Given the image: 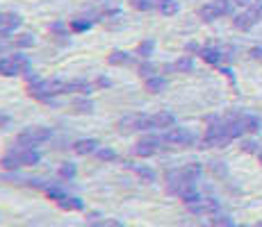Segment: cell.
<instances>
[{
  "label": "cell",
  "mask_w": 262,
  "mask_h": 227,
  "mask_svg": "<svg viewBox=\"0 0 262 227\" xmlns=\"http://www.w3.org/2000/svg\"><path fill=\"white\" fill-rule=\"evenodd\" d=\"M210 227H235V220L230 218V216L221 214V216H214L212 223H210Z\"/></svg>",
  "instance_id": "29"
},
{
  "label": "cell",
  "mask_w": 262,
  "mask_h": 227,
  "mask_svg": "<svg viewBox=\"0 0 262 227\" xmlns=\"http://www.w3.org/2000/svg\"><path fill=\"white\" fill-rule=\"evenodd\" d=\"M185 50H187V53H199V55H201V50H203V48H201V45H199V43L189 41L187 45H185Z\"/></svg>",
  "instance_id": "36"
},
{
  "label": "cell",
  "mask_w": 262,
  "mask_h": 227,
  "mask_svg": "<svg viewBox=\"0 0 262 227\" xmlns=\"http://www.w3.org/2000/svg\"><path fill=\"white\" fill-rule=\"evenodd\" d=\"M158 9L164 14V16H173V14H178L180 5H178V0H160Z\"/></svg>",
  "instance_id": "21"
},
{
  "label": "cell",
  "mask_w": 262,
  "mask_h": 227,
  "mask_svg": "<svg viewBox=\"0 0 262 227\" xmlns=\"http://www.w3.org/2000/svg\"><path fill=\"white\" fill-rule=\"evenodd\" d=\"M251 59H258V62H262V48L258 45V48H251Z\"/></svg>",
  "instance_id": "37"
},
{
  "label": "cell",
  "mask_w": 262,
  "mask_h": 227,
  "mask_svg": "<svg viewBox=\"0 0 262 227\" xmlns=\"http://www.w3.org/2000/svg\"><path fill=\"white\" fill-rule=\"evenodd\" d=\"M164 143H171V145H194L196 143V134L189 132L187 128H171L167 134H164Z\"/></svg>",
  "instance_id": "3"
},
{
  "label": "cell",
  "mask_w": 262,
  "mask_h": 227,
  "mask_svg": "<svg viewBox=\"0 0 262 227\" xmlns=\"http://www.w3.org/2000/svg\"><path fill=\"white\" fill-rule=\"evenodd\" d=\"M137 73H139V78H144V80H148V78H153L155 75V66L148 62V59H144L142 64H139V68H137Z\"/></svg>",
  "instance_id": "28"
},
{
  "label": "cell",
  "mask_w": 262,
  "mask_h": 227,
  "mask_svg": "<svg viewBox=\"0 0 262 227\" xmlns=\"http://www.w3.org/2000/svg\"><path fill=\"white\" fill-rule=\"evenodd\" d=\"M73 109H75L78 114H89V112H94V103H92V100H87V98L75 100V103H73Z\"/></svg>",
  "instance_id": "27"
},
{
  "label": "cell",
  "mask_w": 262,
  "mask_h": 227,
  "mask_svg": "<svg viewBox=\"0 0 262 227\" xmlns=\"http://www.w3.org/2000/svg\"><path fill=\"white\" fill-rule=\"evenodd\" d=\"M130 5L137 12H150V9H155L160 5V0H130Z\"/></svg>",
  "instance_id": "25"
},
{
  "label": "cell",
  "mask_w": 262,
  "mask_h": 227,
  "mask_svg": "<svg viewBox=\"0 0 262 227\" xmlns=\"http://www.w3.org/2000/svg\"><path fill=\"white\" fill-rule=\"evenodd\" d=\"M75 173H78V168H75V164H71V161L62 164V166H59V170H57V175H59L62 180H73Z\"/></svg>",
  "instance_id": "26"
},
{
  "label": "cell",
  "mask_w": 262,
  "mask_h": 227,
  "mask_svg": "<svg viewBox=\"0 0 262 227\" xmlns=\"http://www.w3.org/2000/svg\"><path fill=\"white\" fill-rule=\"evenodd\" d=\"M242 123H244L246 134H255L260 130V118L253 114H242Z\"/></svg>",
  "instance_id": "19"
},
{
  "label": "cell",
  "mask_w": 262,
  "mask_h": 227,
  "mask_svg": "<svg viewBox=\"0 0 262 227\" xmlns=\"http://www.w3.org/2000/svg\"><path fill=\"white\" fill-rule=\"evenodd\" d=\"M71 148H73L75 155H82V157H87V155H96V150L100 148V143L96 139H80V141H75Z\"/></svg>",
  "instance_id": "10"
},
{
  "label": "cell",
  "mask_w": 262,
  "mask_h": 227,
  "mask_svg": "<svg viewBox=\"0 0 262 227\" xmlns=\"http://www.w3.org/2000/svg\"><path fill=\"white\" fill-rule=\"evenodd\" d=\"M12 150L18 155L21 166H37L39 161H41V153H39L37 148H23V145L16 143V148H12Z\"/></svg>",
  "instance_id": "7"
},
{
  "label": "cell",
  "mask_w": 262,
  "mask_h": 227,
  "mask_svg": "<svg viewBox=\"0 0 262 227\" xmlns=\"http://www.w3.org/2000/svg\"><path fill=\"white\" fill-rule=\"evenodd\" d=\"M59 209L64 211H82L84 209V203L78 198V195H64L62 200H57Z\"/></svg>",
  "instance_id": "13"
},
{
  "label": "cell",
  "mask_w": 262,
  "mask_h": 227,
  "mask_svg": "<svg viewBox=\"0 0 262 227\" xmlns=\"http://www.w3.org/2000/svg\"><path fill=\"white\" fill-rule=\"evenodd\" d=\"M7 125H9V116L0 114V130H3V128H7Z\"/></svg>",
  "instance_id": "39"
},
{
  "label": "cell",
  "mask_w": 262,
  "mask_h": 227,
  "mask_svg": "<svg viewBox=\"0 0 262 227\" xmlns=\"http://www.w3.org/2000/svg\"><path fill=\"white\" fill-rule=\"evenodd\" d=\"M173 68L178 70V73H191V70H194V59H191V55H185V57H180L178 62L173 64Z\"/></svg>",
  "instance_id": "23"
},
{
  "label": "cell",
  "mask_w": 262,
  "mask_h": 227,
  "mask_svg": "<svg viewBox=\"0 0 262 227\" xmlns=\"http://www.w3.org/2000/svg\"><path fill=\"white\" fill-rule=\"evenodd\" d=\"M96 157H98L100 161H114L117 159V153H114L112 148H98L96 150Z\"/></svg>",
  "instance_id": "31"
},
{
  "label": "cell",
  "mask_w": 262,
  "mask_h": 227,
  "mask_svg": "<svg viewBox=\"0 0 262 227\" xmlns=\"http://www.w3.org/2000/svg\"><path fill=\"white\" fill-rule=\"evenodd\" d=\"M30 70V59L21 53H14L9 57H0V75L12 78V75H25Z\"/></svg>",
  "instance_id": "1"
},
{
  "label": "cell",
  "mask_w": 262,
  "mask_h": 227,
  "mask_svg": "<svg viewBox=\"0 0 262 227\" xmlns=\"http://www.w3.org/2000/svg\"><path fill=\"white\" fill-rule=\"evenodd\" d=\"M235 5H237V7H251V5H253V0H233Z\"/></svg>",
  "instance_id": "38"
},
{
  "label": "cell",
  "mask_w": 262,
  "mask_h": 227,
  "mask_svg": "<svg viewBox=\"0 0 262 227\" xmlns=\"http://www.w3.org/2000/svg\"><path fill=\"white\" fill-rule=\"evenodd\" d=\"M0 166H3L5 170H16V168H21V159H18V155L14 153L12 148H9L7 153L3 155V159H0Z\"/></svg>",
  "instance_id": "17"
},
{
  "label": "cell",
  "mask_w": 262,
  "mask_h": 227,
  "mask_svg": "<svg viewBox=\"0 0 262 227\" xmlns=\"http://www.w3.org/2000/svg\"><path fill=\"white\" fill-rule=\"evenodd\" d=\"M201 59L208 64H212V66H221V62H224V53H221L219 48H203L201 50Z\"/></svg>",
  "instance_id": "12"
},
{
  "label": "cell",
  "mask_w": 262,
  "mask_h": 227,
  "mask_svg": "<svg viewBox=\"0 0 262 227\" xmlns=\"http://www.w3.org/2000/svg\"><path fill=\"white\" fill-rule=\"evenodd\" d=\"M53 136L48 128H39V125H34V128H25L21 134L16 136V143L23 145V148H37V145L46 143V141Z\"/></svg>",
  "instance_id": "2"
},
{
  "label": "cell",
  "mask_w": 262,
  "mask_h": 227,
  "mask_svg": "<svg viewBox=\"0 0 262 227\" xmlns=\"http://www.w3.org/2000/svg\"><path fill=\"white\" fill-rule=\"evenodd\" d=\"M258 159H260V164H262V150H260V153H258Z\"/></svg>",
  "instance_id": "41"
},
{
  "label": "cell",
  "mask_w": 262,
  "mask_h": 227,
  "mask_svg": "<svg viewBox=\"0 0 262 227\" xmlns=\"http://www.w3.org/2000/svg\"><path fill=\"white\" fill-rule=\"evenodd\" d=\"M144 87L148 93H162V91L167 89V80L160 78V75H153V78L144 80Z\"/></svg>",
  "instance_id": "16"
},
{
  "label": "cell",
  "mask_w": 262,
  "mask_h": 227,
  "mask_svg": "<svg viewBox=\"0 0 262 227\" xmlns=\"http://www.w3.org/2000/svg\"><path fill=\"white\" fill-rule=\"evenodd\" d=\"M176 125V116L171 112H158L148 116V128L150 130H171Z\"/></svg>",
  "instance_id": "6"
},
{
  "label": "cell",
  "mask_w": 262,
  "mask_h": 227,
  "mask_svg": "<svg viewBox=\"0 0 262 227\" xmlns=\"http://www.w3.org/2000/svg\"><path fill=\"white\" fill-rule=\"evenodd\" d=\"M107 64L110 66H128V64H133V55L125 50H112L107 55Z\"/></svg>",
  "instance_id": "11"
},
{
  "label": "cell",
  "mask_w": 262,
  "mask_h": 227,
  "mask_svg": "<svg viewBox=\"0 0 262 227\" xmlns=\"http://www.w3.org/2000/svg\"><path fill=\"white\" fill-rule=\"evenodd\" d=\"M180 170H183V175H185V178H187L189 182H196V180L201 178V173H203V166H201V164H196V161H191V164L183 166V168H180Z\"/></svg>",
  "instance_id": "20"
},
{
  "label": "cell",
  "mask_w": 262,
  "mask_h": 227,
  "mask_svg": "<svg viewBox=\"0 0 262 227\" xmlns=\"http://www.w3.org/2000/svg\"><path fill=\"white\" fill-rule=\"evenodd\" d=\"M212 173H216V175H226V166L221 164V161H214V164H212Z\"/></svg>",
  "instance_id": "35"
},
{
  "label": "cell",
  "mask_w": 262,
  "mask_h": 227,
  "mask_svg": "<svg viewBox=\"0 0 262 227\" xmlns=\"http://www.w3.org/2000/svg\"><path fill=\"white\" fill-rule=\"evenodd\" d=\"M94 91V84L89 80H71L69 82V89L67 93H82V95H89Z\"/></svg>",
  "instance_id": "14"
},
{
  "label": "cell",
  "mask_w": 262,
  "mask_h": 227,
  "mask_svg": "<svg viewBox=\"0 0 262 227\" xmlns=\"http://www.w3.org/2000/svg\"><path fill=\"white\" fill-rule=\"evenodd\" d=\"M96 227H125L121 220H114V218H107V220H100Z\"/></svg>",
  "instance_id": "33"
},
{
  "label": "cell",
  "mask_w": 262,
  "mask_h": 227,
  "mask_svg": "<svg viewBox=\"0 0 262 227\" xmlns=\"http://www.w3.org/2000/svg\"><path fill=\"white\" fill-rule=\"evenodd\" d=\"M162 143H164V136H144L137 143V148H135V155L137 157H153L162 148Z\"/></svg>",
  "instance_id": "4"
},
{
  "label": "cell",
  "mask_w": 262,
  "mask_h": 227,
  "mask_svg": "<svg viewBox=\"0 0 262 227\" xmlns=\"http://www.w3.org/2000/svg\"><path fill=\"white\" fill-rule=\"evenodd\" d=\"M69 28H71L73 32H87V30L92 28V21H87V18H73Z\"/></svg>",
  "instance_id": "30"
},
{
  "label": "cell",
  "mask_w": 262,
  "mask_h": 227,
  "mask_svg": "<svg viewBox=\"0 0 262 227\" xmlns=\"http://www.w3.org/2000/svg\"><path fill=\"white\" fill-rule=\"evenodd\" d=\"M153 50H155V41H153V39H144V41L137 45V55L142 59H148L150 55H153Z\"/></svg>",
  "instance_id": "24"
},
{
  "label": "cell",
  "mask_w": 262,
  "mask_h": 227,
  "mask_svg": "<svg viewBox=\"0 0 262 227\" xmlns=\"http://www.w3.org/2000/svg\"><path fill=\"white\" fill-rule=\"evenodd\" d=\"M208 227H210V225H208Z\"/></svg>",
  "instance_id": "43"
},
{
  "label": "cell",
  "mask_w": 262,
  "mask_h": 227,
  "mask_svg": "<svg viewBox=\"0 0 262 227\" xmlns=\"http://www.w3.org/2000/svg\"><path fill=\"white\" fill-rule=\"evenodd\" d=\"M258 21H260V18H258V14H255L251 7L246 9V12L235 14V16H233V25H235V28H237V30H242V32H246V30H251V28H253V25L258 23Z\"/></svg>",
  "instance_id": "8"
},
{
  "label": "cell",
  "mask_w": 262,
  "mask_h": 227,
  "mask_svg": "<svg viewBox=\"0 0 262 227\" xmlns=\"http://www.w3.org/2000/svg\"><path fill=\"white\" fill-rule=\"evenodd\" d=\"M96 84H98V87H110V80L107 78H98V82Z\"/></svg>",
  "instance_id": "40"
},
{
  "label": "cell",
  "mask_w": 262,
  "mask_h": 227,
  "mask_svg": "<svg viewBox=\"0 0 262 227\" xmlns=\"http://www.w3.org/2000/svg\"><path fill=\"white\" fill-rule=\"evenodd\" d=\"M12 45L14 48H32L34 45V37L32 34H28V32H23V34H18V37H14L12 39Z\"/></svg>",
  "instance_id": "22"
},
{
  "label": "cell",
  "mask_w": 262,
  "mask_h": 227,
  "mask_svg": "<svg viewBox=\"0 0 262 227\" xmlns=\"http://www.w3.org/2000/svg\"><path fill=\"white\" fill-rule=\"evenodd\" d=\"M21 25H23V18L18 16V14H14V12H5L3 25H0V34H3V37H9V34H12L14 30H18Z\"/></svg>",
  "instance_id": "9"
},
{
  "label": "cell",
  "mask_w": 262,
  "mask_h": 227,
  "mask_svg": "<svg viewBox=\"0 0 262 227\" xmlns=\"http://www.w3.org/2000/svg\"><path fill=\"white\" fill-rule=\"evenodd\" d=\"M242 150H244V153H260V143L253 139H246L244 143H242Z\"/></svg>",
  "instance_id": "32"
},
{
  "label": "cell",
  "mask_w": 262,
  "mask_h": 227,
  "mask_svg": "<svg viewBox=\"0 0 262 227\" xmlns=\"http://www.w3.org/2000/svg\"><path fill=\"white\" fill-rule=\"evenodd\" d=\"M187 209L196 216H208V214H216L221 209V203L216 198H201L199 203L187 205Z\"/></svg>",
  "instance_id": "5"
},
{
  "label": "cell",
  "mask_w": 262,
  "mask_h": 227,
  "mask_svg": "<svg viewBox=\"0 0 262 227\" xmlns=\"http://www.w3.org/2000/svg\"><path fill=\"white\" fill-rule=\"evenodd\" d=\"M135 175H137L142 182H146V184H153L155 180H158V175H155L153 168H148V166H133Z\"/></svg>",
  "instance_id": "18"
},
{
  "label": "cell",
  "mask_w": 262,
  "mask_h": 227,
  "mask_svg": "<svg viewBox=\"0 0 262 227\" xmlns=\"http://www.w3.org/2000/svg\"><path fill=\"white\" fill-rule=\"evenodd\" d=\"M50 32L59 34V37H67V28H64L62 23H53V25H50Z\"/></svg>",
  "instance_id": "34"
},
{
  "label": "cell",
  "mask_w": 262,
  "mask_h": 227,
  "mask_svg": "<svg viewBox=\"0 0 262 227\" xmlns=\"http://www.w3.org/2000/svg\"><path fill=\"white\" fill-rule=\"evenodd\" d=\"M199 16L203 18L205 23H212L214 18H219L221 16V12H219V7H216V3L212 0V3H208V5H203V7L199 9Z\"/></svg>",
  "instance_id": "15"
},
{
  "label": "cell",
  "mask_w": 262,
  "mask_h": 227,
  "mask_svg": "<svg viewBox=\"0 0 262 227\" xmlns=\"http://www.w3.org/2000/svg\"><path fill=\"white\" fill-rule=\"evenodd\" d=\"M253 227H262V220H260V223H255V225H253Z\"/></svg>",
  "instance_id": "42"
}]
</instances>
